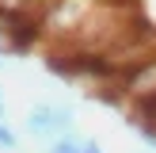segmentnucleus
I'll list each match as a JSON object with an SVG mask.
<instances>
[{"mask_svg":"<svg viewBox=\"0 0 156 153\" xmlns=\"http://www.w3.org/2000/svg\"><path fill=\"white\" fill-rule=\"evenodd\" d=\"M141 23L156 27V0H141Z\"/></svg>","mask_w":156,"mask_h":153,"instance_id":"20e7f679","label":"nucleus"},{"mask_svg":"<svg viewBox=\"0 0 156 153\" xmlns=\"http://www.w3.org/2000/svg\"><path fill=\"white\" fill-rule=\"evenodd\" d=\"M23 134L38 138V142H61V138L76 134V111L65 99H38L23 115Z\"/></svg>","mask_w":156,"mask_h":153,"instance_id":"f257e3e1","label":"nucleus"},{"mask_svg":"<svg viewBox=\"0 0 156 153\" xmlns=\"http://www.w3.org/2000/svg\"><path fill=\"white\" fill-rule=\"evenodd\" d=\"M50 153H107V149L95 142V138L69 134V138H61V142H53V145H50Z\"/></svg>","mask_w":156,"mask_h":153,"instance_id":"f03ea898","label":"nucleus"},{"mask_svg":"<svg viewBox=\"0 0 156 153\" xmlns=\"http://www.w3.org/2000/svg\"><path fill=\"white\" fill-rule=\"evenodd\" d=\"M19 149V130L12 122H0V153H15Z\"/></svg>","mask_w":156,"mask_h":153,"instance_id":"7ed1b4c3","label":"nucleus"},{"mask_svg":"<svg viewBox=\"0 0 156 153\" xmlns=\"http://www.w3.org/2000/svg\"><path fill=\"white\" fill-rule=\"evenodd\" d=\"M0 122H8V92H4V84H0Z\"/></svg>","mask_w":156,"mask_h":153,"instance_id":"39448f33","label":"nucleus"}]
</instances>
